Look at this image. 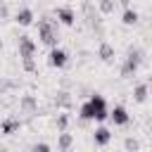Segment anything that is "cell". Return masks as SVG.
Segmentation results:
<instances>
[{"label":"cell","mask_w":152,"mask_h":152,"mask_svg":"<svg viewBox=\"0 0 152 152\" xmlns=\"http://www.w3.org/2000/svg\"><path fill=\"white\" fill-rule=\"evenodd\" d=\"M81 116H83V119H97V121L107 119L109 112H107V102H104V97H102V95H93V97L81 107Z\"/></svg>","instance_id":"obj_1"},{"label":"cell","mask_w":152,"mask_h":152,"mask_svg":"<svg viewBox=\"0 0 152 152\" xmlns=\"http://www.w3.org/2000/svg\"><path fill=\"white\" fill-rule=\"evenodd\" d=\"M109 116H112V121H114V124H119V126L128 124V114H126V109H124V107H114V109L109 112Z\"/></svg>","instance_id":"obj_2"},{"label":"cell","mask_w":152,"mask_h":152,"mask_svg":"<svg viewBox=\"0 0 152 152\" xmlns=\"http://www.w3.org/2000/svg\"><path fill=\"white\" fill-rule=\"evenodd\" d=\"M50 64H52V66H64V64H66V55H64L62 50H52V52H50Z\"/></svg>","instance_id":"obj_3"},{"label":"cell","mask_w":152,"mask_h":152,"mask_svg":"<svg viewBox=\"0 0 152 152\" xmlns=\"http://www.w3.org/2000/svg\"><path fill=\"white\" fill-rule=\"evenodd\" d=\"M109 140H112V133H109L107 128H97V131H95V142H97V145H107Z\"/></svg>","instance_id":"obj_4"},{"label":"cell","mask_w":152,"mask_h":152,"mask_svg":"<svg viewBox=\"0 0 152 152\" xmlns=\"http://www.w3.org/2000/svg\"><path fill=\"white\" fill-rule=\"evenodd\" d=\"M17 21H21V24H31V12H28V10H24V12L17 17Z\"/></svg>","instance_id":"obj_5"},{"label":"cell","mask_w":152,"mask_h":152,"mask_svg":"<svg viewBox=\"0 0 152 152\" xmlns=\"http://www.w3.org/2000/svg\"><path fill=\"white\" fill-rule=\"evenodd\" d=\"M145 93H147V88H145V86H140V88H138V90H135V100H138V102H142V100H145V97H147V95H145Z\"/></svg>","instance_id":"obj_6"},{"label":"cell","mask_w":152,"mask_h":152,"mask_svg":"<svg viewBox=\"0 0 152 152\" xmlns=\"http://www.w3.org/2000/svg\"><path fill=\"white\" fill-rule=\"evenodd\" d=\"M135 19H138L135 12H126V19H124V21H126V24H135Z\"/></svg>","instance_id":"obj_7"},{"label":"cell","mask_w":152,"mask_h":152,"mask_svg":"<svg viewBox=\"0 0 152 152\" xmlns=\"http://www.w3.org/2000/svg\"><path fill=\"white\" fill-rule=\"evenodd\" d=\"M69 145H71V135H66V133H64V135H62V140H59V147H69Z\"/></svg>","instance_id":"obj_8"}]
</instances>
